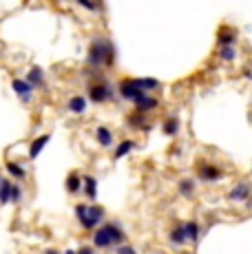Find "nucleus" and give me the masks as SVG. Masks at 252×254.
<instances>
[{"mask_svg": "<svg viewBox=\"0 0 252 254\" xmlns=\"http://www.w3.org/2000/svg\"><path fill=\"white\" fill-rule=\"evenodd\" d=\"M86 64L91 69H102V66H113L115 64V47L109 38H93L89 45V53H86Z\"/></svg>", "mask_w": 252, "mask_h": 254, "instance_id": "nucleus-1", "label": "nucleus"}, {"mask_svg": "<svg viewBox=\"0 0 252 254\" xmlns=\"http://www.w3.org/2000/svg\"><path fill=\"white\" fill-rule=\"evenodd\" d=\"M75 217L84 230H98V226L104 221V208L102 206H86V203H77Z\"/></svg>", "mask_w": 252, "mask_h": 254, "instance_id": "nucleus-2", "label": "nucleus"}, {"mask_svg": "<svg viewBox=\"0 0 252 254\" xmlns=\"http://www.w3.org/2000/svg\"><path fill=\"white\" fill-rule=\"evenodd\" d=\"M86 95H89V100L95 102V104H104V102H109L111 97H113V89H111V84L106 80H98V82H93V84H89Z\"/></svg>", "mask_w": 252, "mask_h": 254, "instance_id": "nucleus-3", "label": "nucleus"}, {"mask_svg": "<svg viewBox=\"0 0 252 254\" xmlns=\"http://www.w3.org/2000/svg\"><path fill=\"white\" fill-rule=\"evenodd\" d=\"M118 93L124 97L126 102H133V104L144 95V91L135 84V77H124V80L118 84Z\"/></svg>", "mask_w": 252, "mask_h": 254, "instance_id": "nucleus-4", "label": "nucleus"}, {"mask_svg": "<svg viewBox=\"0 0 252 254\" xmlns=\"http://www.w3.org/2000/svg\"><path fill=\"white\" fill-rule=\"evenodd\" d=\"M197 175H199L201 182H219V179L224 177V170L212 164H201L199 168H197Z\"/></svg>", "mask_w": 252, "mask_h": 254, "instance_id": "nucleus-5", "label": "nucleus"}, {"mask_svg": "<svg viewBox=\"0 0 252 254\" xmlns=\"http://www.w3.org/2000/svg\"><path fill=\"white\" fill-rule=\"evenodd\" d=\"M11 89H13V93H16L18 97H20L25 104H29L31 102V95H33V86L29 84L27 80H20V77H16V80L11 82Z\"/></svg>", "mask_w": 252, "mask_h": 254, "instance_id": "nucleus-6", "label": "nucleus"}, {"mask_svg": "<svg viewBox=\"0 0 252 254\" xmlns=\"http://www.w3.org/2000/svg\"><path fill=\"white\" fill-rule=\"evenodd\" d=\"M93 246L100 248V250H106V248L113 246V239H111V232H109V228H106V223L100 226L98 230H93Z\"/></svg>", "mask_w": 252, "mask_h": 254, "instance_id": "nucleus-7", "label": "nucleus"}, {"mask_svg": "<svg viewBox=\"0 0 252 254\" xmlns=\"http://www.w3.org/2000/svg\"><path fill=\"white\" fill-rule=\"evenodd\" d=\"M250 194H252L250 186L246 184V182H241V184H237V186H232V188H230V192H228V199H230V201L241 203V201H246V199H250Z\"/></svg>", "mask_w": 252, "mask_h": 254, "instance_id": "nucleus-8", "label": "nucleus"}, {"mask_svg": "<svg viewBox=\"0 0 252 254\" xmlns=\"http://www.w3.org/2000/svg\"><path fill=\"white\" fill-rule=\"evenodd\" d=\"M157 106H159L157 97L148 95V93H144V95L135 102V111H137V113H148V111H155Z\"/></svg>", "mask_w": 252, "mask_h": 254, "instance_id": "nucleus-9", "label": "nucleus"}, {"mask_svg": "<svg viewBox=\"0 0 252 254\" xmlns=\"http://www.w3.org/2000/svg\"><path fill=\"white\" fill-rule=\"evenodd\" d=\"M82 190H84L86 199L95 201V197H98V179H95L93 175H84V177H82Z\"/></svg>", "mask_w": 252, "mask_h": 254, "instance_id": "nucleus-10", "label": "nucleus"}, {"mask_svg": "<svg viewBox=\"0 0 252 254\" xmlns=\"http://www.w3.org/2000/svg\"><path fill=\"white\" fill-rule=\"evenodd\" d=\"M51 141V135L47 133V135H40V137H36L31 141V146H29V159H36L38 155L45 150V146Z\"/></svg>", "mask_w": 252, "mask_h": 254, "instance_id": "nucleus-11", "label": "nucleus"}, {"mask_svg": "<svg viewBox=\"0 0 252 254\" xmlns=\"http://www.w3.org/2000/svg\"><path fill=\"white\" fill-rule=\"evenodd\" d=\"M86 106H89V100H86L84 95H73L69 102H66V109H69L71 113H75V115H82V113H84Z\"/></svg>", "mask_w": 252, "mask_h": 254, "instance_id": "nucleus-12", "label": "nucleus"}, {"mask_svg": "<svg viewBox=\"0 0 252 254\" xmlns=\"http://www.w3.org/2000/svg\"><path fill=\"white\" fill-rule=\"evenodd\" d=\"M27 82L33 89H42V86H45V71H42L40 66H31L27 73Z\"/></svg>", "mask_w": 252, "mask_h": 254, "instance_id": "nucleus-13", "label": "nucleus"}, {"mask_svg": "<svg viewBox=\"0 0 252 254\" xmlns=\"http://www.w3.org/2000/svg\"><path fill=\"white\" fill-rule=\"evenodd\" d=\"M95 139H98L100 146L109 148V146H113V130L106 128V126H98L95 128Z\"/></svg>", "mask_w": 252, "mask_h": 254, "instance_id": "nucleus-14", "label": "nucleus"}, {"mask_svg": "<svg viewBox=\"0 0 252 254\" xmlns=\"http://www.w3.org/2000/svg\"><path fill=\"white\" fill-rule=\"evenodd\" d=\"M235 42H237V33L230 31V29H221L219 36H217V45H219V49L221 47H235Z\"/></svg>", "mask_w": 252, "mask_h": 254, "instance_id": "nucleus-15", "label": "nucleus"}, {"mask_svg": "<svg viewBox=\"0 0 252 254\" xmlns=\"http://www.w3.org/2000/svg\"><path fill=\"white\" fill-rule=\"evenodd\" d=\"M135 84L139 86L144 93H148V91H155V89H159V80H155V77H135Z\"/></svg>", "mask_w": 252, "mask_h": 254, "instance_id": "nucleus-16", "label": "nucleus"}, {"mask_svg": "<svg viewBox=\"0 0 252 254\" xmlns=\"http://www.w3.org/2000/svg\"><path fill=\"white\" fill-rule=\"evenodd\" d=\"M162 130H164V135H168V137H175L179 133V117H168V120H164Z\"/></svg>", "mask_w": 252, "mask_h": 254, "instance_id": "nucleus-17", "label": "nucleus"}, {"mask_svg": "<svg viewBox=\"0 0 252 254\" xmlns=\"http://www.w3.org/2000/svg\"><path fill=\"white\" fill-rule=\"evenodd\" d=\"M106 228H109V232H111V239H113V246H124L126 234H124L122 228H120L118 223H106Z\"/></svg>", "mask_w": 252, "mask_h": 254, "instance_id": "nucleus-18", "label": "nucleus"}, {"mask_svg": "<svg viewBox=\"0 0 252 254\" xmlns=\"http://www.w3.org/2000/svg\"><path fill=\"white\" fill-rule=\"evenodd\" d=\"M133 148H135V141H133V139H122V141L118 144V148H115L113 157H115V159H122V157H126V155H128Z\"/></svg>", "mask_w": 252, "mask_h": 254, "instance_id": "nucleus-19", "label": "nucleus"}, {"mask_svg": "<svg viewBox=\"0 0 252 254\" xmlns=\"http://www.w3.org/2000/svg\"><path fill=\"white\" fill-rule=\"evenodd\" d=\"M11 182L9 179H0V203L2 206H7V203H11Z\"/></svg>", "mask_w": 252, "mask_h": 254, "instance_id": "nucleus-20", "label": "nucleus"}, {"mask_svg": "<svg viewBox=\"0 0 252 254\" xmlns=\"http://www.w3.org/2000/svg\"><path fill=\"white\" fill-rule=\"evenodd\" d=\"M66 190H69L71 194H77L82 190V177L77 173H69V177H66Z\"/></svg>", "mask_w": 252, "mask_h": 254, "instance_id": "nucleus-21", "label": "nucleus"}, {"mask_svg": "<svg viewBox=\"0 0 252 254\" xmlns=\"http://www.w3.org/2000/svg\"><path fill=\"white\" fill-rule=\"evenodd\" d=\"M4 168H7V173L11 175V177H16V179H25L27 177V170L22 168L20 164L11 162V159H7V162H4Z\"/></svg>", "mask_w": 252, "mask_h": 254, "instance_id": "nucleus-22", "label": "nucleus"}, {"mask_svg": "<svg viewBox=\"0 0 252 254\" xmlns=\"http://www.w3.org/2000/svg\"><path fill=\"white\" fill-rule=\"evenodd\" d=\"M168 239H171V243H175V246H184V243L188 241L186 239V232H184V226H175L168 234Z\"/></svg>", "mask_w": 252, "mask_h": 254, "instance_id": "nucleus-23", "label": "nucleus"}, {"mask_svg": "<svg viewBox=\"0 0 252 254\" xmlns=\"http://www.w3.org/2000/svg\"><path fill=\"white\" fill-rule=\"evenodd\" d=\"M184 232H186L188 241L195 243L197 239H199V226H197V221H186L184 223Z\"/></svg>", "mask_w": 252, "mask_h": 254, "instance_id": "nucleus-24", "label": "nucleus"}, {"mask_svg": "<svg viewBox=\"0 0 252 254\" xmlns=\"http://www.w3.org/2000/svg\"><path fill=\"white\" fill-rule=\"evenodd\" d=\"M179 192H182L184 197H192V194H195V182H192V179H182V182H179Z\"/></svg>", "mask_w": 252, "mask_h": 254, "instance_id": "nucleus-25", "label": "nucleus"}, {"mask_svg": "<svg viewBox=\"0 0 252 254\" xmlns=\"http://www.w3.org/2000/svg\"><path fill=\"white\" fill-rule=\"evenodd\" d=\"M235 58H237V49H235V47H221V49H219V60L232 62Z\"/></svg>", "mask_w": 252, "mask_h": 254, "instance_id": "nucleus-26", "label": "nucleus"}, {"mask_svg": "<svg viewBox=\"0 0 252 254\" xmlns=\"http://www.w3.org/2000/svg\"><path fill=\"white\" fill-rule=\"evenodd\" d=\"M126 122H128V126H133V128H137V126L142 128V124H144V126L148 124V122L144 120V113H137V111H135L133 115H128V120H126Z\"/></svg>", "mask_w": 252, "mask_h": 254, "instance_id": "nucleus-27", "label": "nucleus"}, {"mask_svg": "<svg viewBox=\"0 0 252 254\" xmlns=\"http://www.w3.org/2000/svg\"><path fill=\"white\" fill-rule=\"evenodd\" d=\"M22 201V188L18 184L11 186V203H20Z\"/></svg>", "mask_w": 252, "mask_h": 254, "instance_id": "nucleus-28", "label": "nucleus"}, {"mask_svg": "<svg viewBox=\"0 0 252 254\" xmlns=\"http://www.w3.org/2000/svg\"><path fill=\"white\" fill-rule=\"evenodd\" d=\"M118 254H137V252H135V248H130V246H120Z\"/></svg>", "mask_w": 252, "mask_h": 254, "instance_id": "nucleus-29", "label": "nucleus"}, {"mask_svg": "<svg viewBox=\"0 0 252 254\" xmlns=\"http://www.w3.org/2000/svg\"><path fill=\"white\" fill-rule=\"evenodd\" d=\"M75 252H77V254H95V252H93V248H89V246H82V248H77Z\"/></svg>", "mask_w": 252, "mask_h": 254, "instance_id": "nucleus-30", "label": "nucleus"}, {"mask_svg": "<svg viewBox=\"0 0 252 254\" xmlns=\"http://www.w3.org/2000/svg\"><path fill=\"white\" fill-rule=\"evenodd\" d=\"M80 7L89 9V11H95V9H102V7H100V4H91V2H80Z\"/></svg>", "mask_w": 252, "mask_h": 254, "instance_id": "nucleus-31", "label": "nucleus"}, {"mask_svg": "<svg viewBox=\"0 0 252 254\" xmlns=\"http://www.w3.org/2000/svg\"><path fill=\"white\" fill-rule=\"evenodd\" d=\"M45 254H60V252H58L56 248H47V250H45Z\"/></svg>", "mask_w": 252, "mask_h": 254, "instance_id": "nucleus-32", "label": "nucleus"}, {"mask_svg": "<svg viewBox=\"0 0 252 254\" xmlns=\"http://www.w3.org/2000/svg\"><path fill=\"white\" fill-rule=\"evenodd\" d=\"M64 254H77V252H75V250H66Z\"/></svg>", "mask_w": 252, "mask_h": 254, "instance_id": "nucleus-33", "label": "nucleus"}, {"mask_svg": "<svg viewBox=\"0 0 252 254\" xmlns=\"http://www.w3.org/2000/svg\"><path fill=\"white\" fill-rule=\"evenodd\" d=\"M0 179H2V177H0Z\"/></svg>", "mask_w": 252, "mask_h": 254, "instance_id": "nucleus-34", "label": "nucleus"}]
</instances>
